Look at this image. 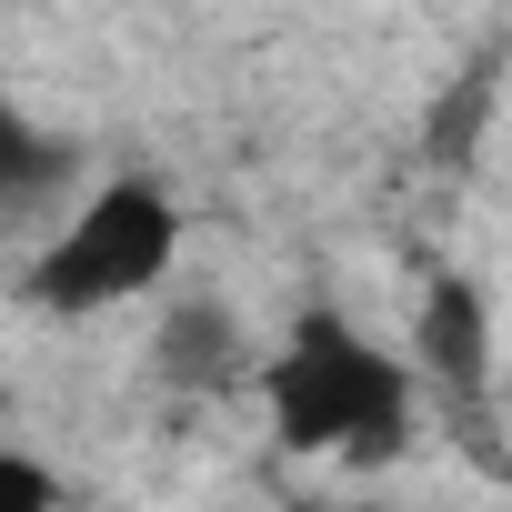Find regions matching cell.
<instances>
[{
  "label": "cell",
  "mask_w": 512,
  "mask_h": 512,
  "mask_svg": "<svg viewBox=\"0 0 512 512\" xmlns=\"http://www.w3.org/2000/svg\"><path fill=\"white\" fill-rule=\"evenodd\" d=\"M161 382H181V392L241 382V322H231L221 302H181V312L161 322Z\"/></svg>",
  "instance_id": "277c9868"
},
{
  "label": "cell",
  "mask_w": 512,
  "mask_h": 512,
  "mask_svg": "<svg viewBox=\"0 0 512 512\" xmlns=\"http://www.w3.org/2000/svg\"><path fill=\"white\" fill-rule=\"evenodd\" d=\"M292 512H382V502H292Z\"/></svg>",
  "instance_id": "ba28073f"
},
{
  "label": "cell",
  "mask_w": 512,
  "mask_h": 512,
  "mask_svg": "<svg viewBox=\"0 0 512 512\" xmlns=\"http://www.w3.org/2000/svg\"><path fill=\"white\" fill-rule=\"evenodd\" d=\"M0 512H61V482L31 452H0Z\"/></svg>",
  "instance_id": "52a82bcc"
},
{
  "label": "cell",
  "mask_w": 512,
  "mask_h": 512,
  "mask_svg": "<svg viewBox=\"0 0 512 512\" xmlns=\"http://www.w3.org/2000/svg\"><path fill=\"white\" fill-rule=\"evenodd\" d=\"M262 392H272L282 452H332V462H362V472L412 452V362L332 302H312L282 332Z\"/></svg>",
  "instance_id": "6da1fadb"
},
{
  "label": "cell",
  "mask_w": 512,
  "mask_h": 512,
  "mask_svg": "<svg viewBox=\"0 0 512 512\" xmlns=\"http://www.w3.org/2000/svg\"><path fill=\"white\" fill-rule=\"evenodd\" d=\"M492 111H502V61L482 51V61L432 101V161H472V151H482V131H492Z\"/></svg>",
  "instance_id": "8992f818"
},
{
  "label": "cell",
  "mask_w": 512,
  "mask_h": 512,
  "mask_svg": "<svg viewBox=\"0 0 512 512\" xmlns=\"http://www.w3.org/2000/svg\"><path fill=\"white\" fill-rule=\"evenodd\" d=\"M412 342H422V372H432V392H452V402H482V392H492V302H482V282H462V272H432Z\"/></svg>",
  "instance_id": "3957f363"
},
{
  "label": "cell",
  "mask_w": 512,
  "mask_h": 512,
  "mask_svg": "<svg viewBox=\"0 0 512 512\" xmlns=\"http://www.w3.org/2000/svg\"><path fill=\"white\" fill-rule=\"evenodd\" d=\"M171 262H181V201H171L161 181L121 171V181H101V191L31 251L21 302H31V312H61V322L121 312V302H141Z\"/></svg>",
  "instance_id": "7a4b0ae2"
},
{
  "label": "cell",
  "mask_w": 512,
  "mask_h": 512,
  "mask_svg": "<svg viewBox=\"0 0 512 512\" xmlns=\"http://www.w3.org/2000/svg\"><path fill=\"white\" fill-rule=\"evenodd\" d=\"M61 181H71V151H61L21 101H0V221L31 211V201H51Z\"/></svg>",
  "instance_id": "5b68a950"
}]
</instances>
